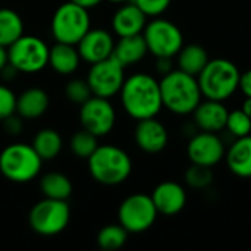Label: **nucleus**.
Here are the masks:
<instances>
[{
    "instance_id": "f257e3e1",
    "label": "nucleus",
    "mask_w": 251,
    "mask_h": 251,
    "mask_svg": "<svg viewBox=\"0 0 251 251\" xmlns=\"http://www.w3.org/2000/svg\"><path fill=\"white\" fill-rule=\"evenodd\" d=\"M119 96L124 110L135 121L154 118L163 109L160 84L146 72L125 78Z\"/></svg>"
},
{
    "instance_id": "f03ea898",
    "label": "nucleus",
    "mask_w": 251,
    "mask_h": 251,
    "mask_svg": "<svg viewBox=\"0 0 251 251\" xmlns=\"http://www.w3.org/2000/svg\"><path fill=\"white\" fill-rule=\"evenodd\" d=\"M159 84L163 107L175 115H193L194 109L201 101L203 94L197 76L182 72L181 69H174L163 75Z\"/></svg>"
},
{
    "instance_id": "7ed1b4c3",
    "label": "nucleus",
    "mask_w": 251,
    "mask_h": 251,
    "mask_svg": "<svg viewBox=\"0 0 251 251\" xmlns=\"http://www.w3.org/2000/svg\"><path fill=\"white\" fill-rule=\"evenodd\" d=\"M88 172L101 185H119L132 172V160L125 150L113 144L99 146L87 159Z\"/></svg>"
},
{
    "instance_id": "20e7f679",
    "label": "nucleus",
    "mask_w": 251,
    "mask_h": 251,
    "mask_svg": "<svg viewBox=\"0 0 251 251\" xmlns=\"http://www.w3.org/2000/svg\"><path fill=\"white\" fill-rule=\"evenodd\" d=\"M241 72L238 66L228 59H210L199 74V85L203 97L225 101L235 94L240 87Z\"/></svg>"
},
{
    "instance_id": "39448f33",
    "label": "nucleus",
    "mask_w": 251,
    "mask_h": 251,
    "mask_svg": "<svg viewBox=\"0 0 251 251\" xmlns=\"http://www.w3.org/2000/svg\"><path fill=\"white\" fill-rule=\"evenodd\" d=\"M43 160L31 144L13 143L0 153V174L16 184L32 181L41 172Z\"/></svg>"
},
{
    "instance_id": "423d86ee",
    "label": "nucleus",
    "mask_w": 251,
    "mask_h": 251,
    "mask_svg": "<svg viewBox=\"0 0 251 251\" xmlns=\"http://www.w3.org/2000/svg\"><path fill=\"white\" fill-rule=\"evenodd\" d=\"M91 28L88 9L66 1L60 4L51 18V35L57 43H68L76 46L78 41Z\"/></svg>"
},
{
    "instance_id": "0eeeda50",
    "label": "nucleus",
    "mask_w": 251,
    "mask_h": 251,
    "mask_svg": "<svg viewBox=\"0 0 251 251\" xmlns=\"http://www.w3.org/2000/svg\"><path fill=\"white\" fill-rule=\"evenodd\" d=\"M71 221V207L66 200L44 197L32 206L28 215L29 226L43 237H53L65 231Z\"/></svg>"
},
{
    "instance_id": "6e6552de",
    "label": "nucleus",
    "mask_w": 251,
    "mask_h": 251,
    "mask_svg": "<svg viewBox=\"0 0 251 251\" xmlns=\"http://www.w3.org/2000/svg\"><path fill=\"white\" fill-rule=\"evenodd\" d=\"M50 47L35 35H21L7 47L9 63L24 74H35L49 65Z\"/></svg>"
},
{
    "instance_id": "1a4fd4ad",
    "label": "nucleus",
    "mask_w": 251,
    "mask_h": 251,
    "mask_svg": "<svg viewBox=\"0 0 251 251\" xmlns=\"http://www.w3.org/2000/svg\"><path fill=\"white\" fill-rule=\"evenodd\" d=\"M149 53L154 57H174L184 46L182 31L171 21L154 18L147 22L143 31Z\"/></svg>"
},
{
    "instance_id": "9d476101",
    "label": "nucleus",
    "mask_w": 251,
    "mask_h": 251,
    "mask_svg": "<svg viewBox=\"0 0 251 251\" xmlns=\"http://www.w3.org/2000/svg\"><path fill=\"white\" fill-rule=\"evenodd\" d=\"M157 215L159 212L151 196L141 193L126 197L118 209L119 224L129 234H141L150 229L154 225Z\"/></svg>"
},
{
    "instance_id": "9b49d317",
    "label": "nucleus",
    "mask_w": 251,
    "mask_h": 251,
    "mask_svg": "<svg viewBox=\"0 0 251 251\" xmlns=\"http://www.w3.org/2000/svg\"><path fill=\"white\" fill-rule=\"evenodd\" d=\"M125 81V66L119 63L113 56L93 63L88 75L87 82L91 88L93 96L110 99L119 94Z\"/></svg>"
},
{
    "instance_id": "f8f14e48",
    "label": "nucleus",
    "mask_w": 251,
    "mask_h": 251,
    "mask_svg": "<svg viewBox=\"0 0 251 251\" xmlns=\"http://www.w3.org/2000/svg\"><path fill=\"white\" fill-rule=\"evenodd\" d=\"M81 126L96 137L107 135L116 122V112L109 99L91 96L79 109Z\"/></svg>"
},
{
    "instance_id": "ddd939ff",
    "label": "nucleus",
    "mask_w": 251,
    "mask_h": 251,
    "mask_svg": "<svg viewBox=\"0 0 251 251\" xmlns=\"http://www.w3.org/2000/svg\"><path fill=\"white\" fill-rule=\"evenodd\" d=\"M225 143L216 132L200 131L194 134L187 146V156L191 163L213 168L225 159Z\"/></svg>"
},
{
    "instance_id": "4468645a",
    "label": "nucleus",
    "mask_w": 251,
    "mask_h": 251,
    "mask_svg": "<svg viewBox=\"0 0 251 251\" xmlns=\"http://www.w3.org/2000/svg\"><path fill=\"white\" fill-rule=\"evenodd\" d=\"M81 60L93 65L112 56L115 49L113 35L103 28H90L76 44Z\"/></svg>"
},
{
    "instance_id": "2eb2a0df",
    "label": "nucleus",
    "mask_w": 251,
    "mask_h": 251,
    "mask_svg": "<svg viewBox=\"0 0 251 251\" xmlns=\"http://www.w3.org/2000/svg\"><path fill=\"white\" fill-rule=\"evenodd\" d=\"M137 126L134 131V140L140 150L156 154L166 149L169 141V134L166 126L154 118H147L137 121Z\"/></svg>"
},
{
    "instance_id": "dca6fc26",
    "label": "nucleus",
    "mask_w": 251,
    "mask_h": 251,
    "mask_svg": "<svg viewBox=\"0 0 251 251\" xmlns=\"http://www.w3.org/2000/svg\"><path fill=\"white\" fill-rule=\"evenodd\" d=\"M151 200L159 215L175 216L184 210L187 204V193L181 184L175 181H165L153 190Z\"/></svg>"
},
{
    "instance_id": "f3484780",
    "label": "nucleus",
    "mask_w": 251,
    "mask_h": 251,
    "mask_svg": "<svg viewBox=\"0 0 251 251\" xmlns=\"http://www.w3.org/2000/svg\"><path fill=\"white\" fill-rule=\"evenodd\" d=\"M228 113L229 110L226 109L224 101L206 99V101L199 103V106L193 112V116H194L196 126L200 131L218 134L219 131L225 129Z\"/></svg>"
},
{
    "instance_id": "a211bd4d",
    "label": "nucleus",
    "mask_w": 251,
    "mask_h": 251,
    "mask_svg": "<svg viewBox=\"0 0 251 251\" xmlns=\"http://www.w3.org/2000/svg\"><path fill=\"white\" fill-rule=\"evenodd\" d=\"M147 24L146 13L134 3H124L112 18V29L118 37L143 34Z\"/></svg>"
},
{
    "instance_id": "6ab92c4d",
    "label": "nucleus",
    "mask_w": 251,
    "mask_h": 251,
    "mask_svg": "<svg viewBox=\"0 0 251 251\" xmlns=\"http://www.w3.org/2000/svg\"><path fill=\"white\" fill-rule=\"evenodd\" d=\"M229 171L240 178H251V134L235 138L225 153Z\"/></svg>"
},
{
    "instance_id": "aec40b11",
    "label": "nucleus",
    "mask_w": 251,
    "mask_h": 251,
    "mask_svg": "<svg viewBox=\"0 0 251 251\" xmlns=\"http://www.w3.org/2000/svg\"><path fill=\"white\" fill-rule=\"evenodd\" d=\"M147 53L149 49L143 34H135L128 37H119V40L115 41V49L112 56L125 68H128L141 62Z\"/></svg>"
},
{
    "instance_id": "412c9836",
    "label": "nucleus",
    "mask_w": 251,
    "mask_h": 251,
    "mask_svg": "<svg viewBox=\"0 0 251 251\" xmlns=\"http://www.w3.org/2000/svg\"><path fill=\"white\" fill-rule=\"evenodd\" d=\"M49 104V94L43 88L31 87L16 97V113L24 119H37L47 112Z\"/></svg>"
},
{
    "instance_id": "4be33fe9",
    "label": "nucleus",
    "mask_w": 251,
    "mask_h": 251,
    "mask_svg": "<svg viewBox=\"0 0 251 251\" xmlns=\"http://www.w3.org/2000/svg\"><path fill=\"white\" fill-rule=\"evenodd\" d=\"M81 62V56L78 49L74 44L57 43L50 47L49 51V65L59 75H71L74 74Z\"/></svg>"
},
{
    "instance_id": "5701e85b",
    "label": "nucleus",
    "mask_w": 251,
    "mask_h": 251,
    "mask_svg": "<svg viewBox=\"0 0 251 251\" xmlns=\"http://www.w3.org/2000/svg\"><path fill=\"white\" fill-rule=\"evenodd\" d=\"M209 60L210 57H209L207 50L200 44L182 46V49L176 54L178 69L194 76H199V74L204 69Z\"/></svg>"
},
{
    "instance_id": "b1692460",
    "label": "nucleus",
    "mask_w": 251,
    "mask_h": 251,
    "mask_svg": "<svg viewBox=\"0 0 251 251\" xmlns=\"http://www.w3.org/2000/svg\"><path fill=\"white\" fill-rule=\"evenodd\" d=\"M31 146L41 157V160L46 162V160H53L59 156L63 147V140L56 129L44 128L35 134Z\"/></svg>"
},
{
    "instance_id": "393cba45",
    "label": "nucleus",
    "mask_w": 251,
    "mask_h": 251,
    "mask_svg": "<svg viewBox=\"0 0 251 251\" xmlns=\"http://www.w3.org/2000/svg\"><path fill=\"white\" fill-rule=\"evenodd\" d=\"M40 190L44 197L54 200H68L72 194L71 179L60 172H49L40 179Z\"/></svg>"
},
{
    "instance_id": "a878e982",
    "label": "nucleus",
    "mask_w": 251,
    "mask_h": 251,
    "mask_svg": "<svg viewBox=\"0 0 251 251\" xmlns=\"http://www.w3.org/2000/svg\"><path fill=\"white\" fill-rule=\"evenodd\" d=\"M24 35V21L12 9H0V46L9 47Z\"/></svg>"
},
{
    "instance_id": "bb28decb",
    "label": "nucleus",
    "mask_w": 251,
    "mask_h": 251,
    "mask_svg": "<svg viewBox=\"0 0 251 251\" xmlns=\"http://www.w3.org/2000/svg\"><path fill=\"white\" fill-rule=\"evenodd\" d=\"M128 231L121 224H110L103 226L97 235V244L101 250H119L128 240Z\"/></svg>"
},
{
    "instance_id": "cd10ccee",
    "label": "nucleus",
    "mask_w": 251,
    "mask_h": 251,
    "mask_svg": "<svg viewBox=\"0 0 251 251\" xmlns=\"http://www.w3.org/2000/svg\"><path fill=\"white\" fill-rule=\"evenodd\" d=\"M99 137H96L94 134H91L90 131L81 128L79 131H76L69 143V147L72 150V153L79 157V159H88L94 150L99 147Z\"/></svg>"
},
{
    "instance_id": "c85d7f7f",
    "label": "nucleus",
    "mask_w": 251,
    "mask_h": 251,
    "mask_svg": "<svg viewBox=\"0 0 251 251\" xmlns=\"http://www.w3.org/2000/svg\"><path fill=\"white\" fill-rule=\"evenodd\" d=\"M225 128L235 138L250 135L251 118L243 109H235V110L228 113V119H226V126Z\"/></svg>"
},
{
    "instance_id": "c756f323",
    "label": "nucleus",
    "mask_w": 251,
    "mask_h": 251,
    "mask_svg": "<svg viewBox=\"0 0 251 251\" xmlns=\"http://www.w3.org/2000/svg\"><path fill=\"white\" fill-rule=\"evenodd\" d=\"M185 182L191 188H196V190H204V188L210 187L213 182L212 168L191 163V166L185 172Z\"/></svg>"
},
{
    "instance_id": "7c9ffc66",
    "label": "nucleus",
    "mask_w": 251,
    "mask_h": 251,
    "mask_svg": "<svg viewBox=\"0 0 251 251\" xmlns=\"http://www.w3.org/2000/svg\"><path fill=\"white\" fill-rule=\"evenodd\" d=\"M65 96H66V99L69 101L81 106L82 103H85L93 96V93H91V88H90L87 79H78V78H75V79H71L66 84V87H65Z\"/></svg>"
},
{
    "instance_id": "2f4dec72",
    "label": "nucleus",
    "mask_w": 251,
    "mask_h": 251,
    "mask_svg": "<svg viewBox=\"0 0 251 251\" xmlns=\"http://www.w3.org/2000/svg\"><path fill=\"white\" fill-rule=\"evenodd\" d=\"M129 1L137 4L146 13V16H153V18H157L162 13H165L172 3V0H129Z\"/></svg>"
},
{
    "instance_id": "473e14b6",
    "label": "nucleus",
    "mask_w": 251,
    "mask_h": 251,
    "mask_svg": "<svg viewBox=\"0 0 251 251\" xmlns=\"http://www.w3.org/2000/svg\"><path fill=\"white\" fill-rule=\"evenodd\" d=\"M16 112V96L15 93L6 87L0 85V122H3L7 116Z\"/></svg>"
},
{
    "instance_id": "72a5a7b5",
    "label": "nucleus",
    "mask_w": 251,
    "mask_h": 251,
    "mask_svg": "<svg viewBox=\"0 0 251 251\" xmlns=\"http://www.w3.org/2000/svg\"><path fill=\"white\" fill-rule=\"evenodd\" d=\"M24 118H21L16 112L10 116H7L3 121V128L9 135H18L24 129Z\"/></svg>"
},
{
    "instance_id": "f704fd0d",
    "label": "nucleus",
    "mask_w": 251,
    "mask_h": 251,
    "mask_svg": "<svg viewBox=\"0 0 251 251\" xmlns=\"http://www.w3.org/2000/svg\"><path fill=\"white\" fill-rule=\"evenodd\" d=\"M156 72L163 76L166 74H169L171 71H174L172 66V57H156Z\"/></svg>"
},
{
    "instance_id": "c9c22d12",
    "label": "nucleus",
    "mask_w": 251,
    "mask_h": 251,
    "mask_svg": "<svg viewBox=\"0 0 251 251\" xmlns=\"http://www.w3.org/2000/svg\"><path fill=\"white\" fill-rule=\"evenodd\" d=\"M238 90H241L246 97H251V69L241 74Z\"/></svg>"
},
{
    "instance_id": "e433bc0d",
    "label": "nucleus",
    "mask_w": 251,
    "mask_h": 251,
    "mask_svg": "<svg viewBox=\"0 0 251 251\" xmlns=\"http://www.w3.org/2000/svg\"><path fill=\"white\" fill-rule=\"evenodd\" d=\"M71 1H74L75 4L82 6V7H85V9H91V7L99 6L103 0H71Z\"/></svg>"
},
{
    "instance_id": "4c0bfd02",
    "label": "nucleus",
    "mask_w": 251,
    "mask_h": 251,
    "mask_svg": "<svg viewBox=\"0 0 251 251\" xmlns=\"http://www.w3.org/2000/svg\"><path fill=\"white\" fill-rule=\"evenodd\" d=\"M9 63V56H7V47L0 46V72L6 68Z\"/></svg>"
},
{
    "instance_id": "58836bf2",
    "label": "nucleus",
    "mask_w": 251,
    "mask_h": 251,
    "mask_svg": "<svg viewBox=\"0 0 251 251\" xmlns=\"http://www.w3.org/2000/svg\"><path fill=\"white\" fill-rule=\"evenodd\" d=\"M249 116L251 118V97H246V100H244V103H243V107H241Z\"/></svg>"
},
{
    "instance_id": "ea45409f",
    "label": "nucleus",
    "mask_w": 251,
    "mask_h": 251,
    "mask_svg": "<svg viewBox=\"0 0 251 251\" xmlns=\"http://www.w3.org/2000/svg\"><path fill=\"white\" fill-rule=\"evenodd\" d=\"M110 3H116V4H124V3H128L129 0H107Z\"/></svg>"
}]
</instances>
